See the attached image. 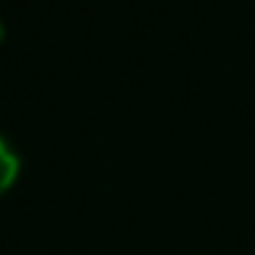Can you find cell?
I'll list each match as a JSON object with an SVG mask.
<instances>
[{
    "label": "cell",
    "mask_w": 255,
    "mask_h": 255,
    "mask_svg": "<svg viewBox=\"0 0 255 255\" xmlns=\"http://www.w3.org/2000/svg\"><path fill=\"white\" fill-rule=\"evenodd\" d=\"M17 173H19V159H17V154H14V151L6 145V140L0 137V195H3V192H6V189L14 184Z\"/></svg>",
    "instance_id": "1"
},
{
    "label": "cell",
    "mask_w": 255,
    "mask_h": 255,
    "mask_svg": "<svg viewBox=\"0 0 255 255\" xmlns=\"http://www.w3.org/2000/svg\"><path fill=\"white\" fill-rule=\"evenodd\" d=\"M0 36H3V25H0Z\"/></svg>",
    "instance_id": "2"
}]
</instances>
